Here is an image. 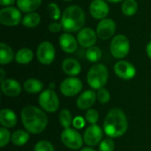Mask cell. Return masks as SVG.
Returning a JSON list of instances; mask_svg holds the SVG:
<instances>
[{
	"mask_svg": "<svg viewBox=\"0 0 151 151\" xmlns=\"http://www.w3.org/2000/svg\"><path fill=\"white\" fill-rule=\"evenodd\" d=\"M21 120L28 133L37 134L44 131L48 125L47 115L39 108L29 105L21 111Z\"/></svg>",
	"mask_w": 151,
	"mask_h": 151,
	"instance_id": "obj_1",
	"label": "cell"
},
{
	"mask_svg": "<svg viewBox=\"0 0 151 151\" xmlns=\"http://www.w3.org/2000/svg\"><path fill=\"white\" fill-rule=\"evenodd\" d=\"M128 128L127 119L124 111L119 108H114L107 114L104 123V133L112 138H118L122 136Z\"/></svg>",
	"mask_w": 151,
	"mask_h": 151,
	"instance_id": "obj_2",
	"label": "cell"
},
{
	"mask_svg": "<svg viewBox=\"0 0 151 151\" xmlns=\"http://www.w3.org/2000/svg\"><path fill=\"white\" fill-rule=\"evenodd\" d=\"M85 19L86 16L83 10L80 6L73 4L65 8L62 13L60 23L65 31L67 33H74L83 28Z\"/></svg>",
	"mask_w": 151,
	"mask_h": 151,
	"instance_id": "obj_3",
	"label": "cell"
},
{
	"mask_svg": "<svg viewBox=\"0 0 151 151\" xmlns=\"http://www.w3.org/2000/svg\"><path fill=\"white\" fill-rule=\"evenodd\" d=\"M108 69L103 64H96L93 65L87 75L88 85L94 89H100L104 87L108 81Z\"/></svg>",
	"mask_w": 151,
	"mask_h": 151,
	"instance_id": "obj_4",
	"label": "cell"
},
{
	"mask_svg": "<svg viewBox=\"0 0 151 151\" xmlns=\"http://www.w3.org/2000/svg\"><path fill=\"white\" fill-rule=\"evenodd\" d=\"M110 50L111 55L116 58H124L130 50V42L128 38L124 35H117L111 42Z\"/></svg>",
	"mask_w": 151,
	"mask_h": 151,
	"instance_id": "obj_5",
	"label": "cell"
},
{
	"mask_svg": "<svg viewBox=\"0 0 151 151\" xmlns=\"http://www.w3.org/2000/svg\"><path fill=\"white\" fill-rule=\"evenodd\" d=\"M40 106L47 112H55L59 106L58 96L52 89H45L39 96Z\"/></svg>",
	"mask_w": 151,
	"mask_h": 151,
	"instance_id": "obj_6",
	"label": "cell"
},
{
	"mask_svg": "<svg viewBox=\"0 0 151 151\" xmlns=\"http://www.w3.org/2000/svg\"><path fill=\"white\" fill-rule=\"evenodd\" d=\"M22 21L20 10L12 6L2 8L0 10V23L7 27H14Z\"/></svg>",
	"mask_w": 151,
	"mask_h": 151,
	"instance_id": "obj_7",
	"label": "cell"
},
{
	"mask_svg": "<svg viewBox=\"0 0 151 151\" xmlns=\"http://www.w3.org/2000/svg\"><path fill=\"white\" fill-rule=\"evenodd\" d=\"M61 142L71 150H79L83 144V139L80 133L72 128H66L61 133Z\"/></svg>",
	"mask_w": 151,
	"mask_h": 151,
	"instance_id": "obj_8",
	"label": "cell"
},
{
	"mask_svg": "<svg viewBox=\"0 0 151 151\" xmlns=\"http://www.w3.org/2000/svg\"><path fill=\"white\" fill-rule=\"evenodd\" d=\"M56 56V50L54 45L48 42H42L39 44L36 51V57L38 61L42 65H50L51 64Z\"/></svg>",
	"mask_w": 151,
	"mask_h": 151,
	"instance_id": "obj_9",
	"label": "cell"
},
{
	"mask_svg": "<svg viewBox=\"0 0 151 151\" xmlns=\"http://www.w3.org/2000/svg\"><path fill=\"white\" fill-rule=\"evenodd\" d=\"M116 31V23L111 19H103L96 26V35L103 40L110 39L113 36Z\"/></svg>",
	"mask_w": 151,
	"mask_h": 151,
	"instance_id": "obj_10",
	"label": "cell"
},
{
	"mask_svg": "<svg viewBox=\"0 0 151 151\" xmlns=\"http://www.w3.org/2000/svg\"><path fill=\"white\" fill-rule=\"evenodd\" d=\"M82 88V82L80 79L70 77L62 81L60 85V91L65 96H74Z\"/></svg>",
	"mask_w": 151,
	"mask_h": 151,
	"instance_id": "obj_11",
	"label": "cell"
},
{
	"mask_svg": "<svg viewBox=\"0 0 151 151\" xmlns=\"http://www.w3.org/2000/svg\"><path fill=\"white\" fill-rule=\"evenodd\" d=\"M114 72L119 78L123 80H131L136 74L135 67L129 62L120 60L114 65Z\"/></svg>",
	"mask_w": 151,
	"mask_h": 151,
	"instance_id": "obj_12",
	"label": "cell"
},
{
	"mask_svg": "<svg viewBox=\"0 0 151 151\" xmlns=\"http://www.w3.org/2000/svg\"><path fill=\"white\" fill-rule=\"evenodd\" d=\"M97 35L93 29L89 27H83L78 32L77 40L79 44L83 48H90L96 42Z\"/></svg>",
	"mask_w": 151,
	"mask_h": 151,
	"instance_id": "obj_13",
	"label": "cell"
},
{
	"mask_svg": "<svg viewBox=\"0 0 151 151\" xmlns=\"http://www.w3.org/2000/svg\"><path fill=\"white\" fill-rule=\"evenodd\" d=\"M103 138V131L97 125H91L88 127L83 135L85 143L88 146L97 145Z\"/></svg>",
	"mask_w": 151,
	"mask_h": 151,
	"instance_id": "obj_14",
	"label": "cell"
},
{
	"mask_svg": "<svg viewBox=\"0 0 151 151\" xmlns=\"http://www.w3.org/2000/svg\"><path fill=\"white\" fill-rule=\"evenodd\" d=\"M109 5L105 0H93L89 4V12L95 19H105L109 14Z\"/></svg>",
	"mask_w": 151,
	"mask_h": 151,
	"instance_id": "obj_15",
	"label": "cell"
},
{
	"mask_svg": "<svg viewBox=\"0 0 151 151\" xmlns=\"http://www.w3.org/2000/svg\"><path fill=\"white\" fill-rule=\"evenodd\" d=\"M78 40L70 33H64L59 36V45L65 53H73L78 48Z\"/></svg>",
	"mask_w": 151,
	"mask_h": 151,
	"instance_id": "obj_16",
	"label": "cell"
},
{
	"mask_svg": "<svg viewBox=\"0 0 151 151\" xmlns=\"http://www.w3.org/2000/svg\"><path fill=\"white\" fill-rule=\"evenodd\" d=\"M1 90L6 96L16 97L20 94L21 87L16 80L6 79L1 82Z\"/></svg>",
	"mask_w": 151,
	"mask_h": 151,
	"instance_id": "obj_17",
	"label": "cell"
},
{
	"mask_svg": "<svg viewBox=\"0 0 151 151\" xmlns=\"http://www.w3.org/2000/svg\"><path fill=\"white\" fill-rule=\"evenodd\" d=\"M96 94L93 90H86L77 99V106L81 110L89 109L96 102Z\"/></svg>",
	"mask_w": 151,
	"mask_h": 151,
	"instance_id": "obj_18",
	"label": "cell"
},
{
	"mask_svg": "<svg viewBox=\"0 0 151 151\" xmlns=\"http://www.w3.org/2000/svg\"><path fill=\"white\" fill-rule=\"evenodd\" d=\"M62 70L65 74L69 76H76L80 74L81 71V66L78 60L68 58L62 62Z\"/></svg>",
	"mask_w": 151,
	"mask_h": 151,
	"instance_id": "obj_19",
	"label": "cell"
},
{
	"mask_svg": "<svg viewBox=\"0 0 151 151\" xmlns=\"http://www.w3.org/2000/svg\"><path fill=\"white\" fill-rule=\"evenodd\" d=\"M0 123L5 128L15 127L17 124L16 114L9 109H3L0 112Z\"/></svg>",
	"mask_w": 151,
	"mask_h": 151,
	"instance_id": "obj_20",
	"label": "cell"
},
{
	"mask_svg": "<svg viewBox=\"0 0 151 151\" xmlns=\"http://www.w3.org/2000/svg\"><path fill=\"white\" fill-rule=\"evenodd\" d=\"M18 8L23 12H33L40 7L42 0H17Z\"/></svg>",
	"mask_w": 151,
	"mask_h": 151,
	"instance_id": "obj_21",
	"label": "cell"
},
{
	"mask_svg": "<svg viewBox=\"0 0 151 151\" xmlns=\"http://www.w3.org/2000/svg\"><path fill=\"white\" fill-rule=\"evenodd\" d=\"M14 58V53L12 48L4 42L0 43V64L7 65Z\"/></svg>",
	"mask_w": 151,
	"mask_h": 151,
	"instance_id": "obj_22",
	"label": "cell"
},
{
	"mask_svg": "<svg viewBox=\"0 0 151 151\" xmlns=\"http://www.w3.org/2000/svg\"><path fill=\"white\" fill-rule=\"evenodd\" d=\"M34 58L33 51L28 48H22L18 50L15 55V60L18 64L20 65H27L30 63Z\"/></svg>",
	"mask_w": 151,
	"mask_h": 151,
	"instance_id": "obj_23",
	"label": "cell"
},
{
	"mask_svg": "<svg viewBox=\"0 0 151 151\" xmlns=\"http://www.w3.org/2000/svg\"><path fill=\"white\" fill-rule=\"evenodd\" d=\"M24 89L30 94H36L42 90L43 84L37 79H28L24 82Z\"/></svg>",
	"mask_w": 151,
	"mask_h": 151,
	"instance_id": "obj_24",
	"label": "cell"
},
{
	"mask_svg": "<svg viewBox=\"0 0 151 151\" xmlns=\"http://www.w3.org/2000/svg\"><path fill=\"white\" fill-rule=\"evenodd\" d=\"M40 21H41V16L37 12H33L27 13L23 17L21 22L24 27L28 28H33L37 27L40 24Z\"/></svg>",
	"mask_w": 151,
	"mask_h": 151,
	"instance_id": "obj_25",
	"label": "cell"
},
{
	"mask_svg": "<svg viewBox=\"0 0 151 151\" xmlns=\"http://www.w3.org/2000/svg\"><path fill=\"white\" fill-rule=\"evenodd\" d=\"M29 140V134L24 130H18L12 134L11 141L16 146H23Z\"/></svg>",
	"mask_w": 151,
	"mask_h": 151,
	"instance_id": "obj_26",
	"label": "cell"
},
{
	"mask_svg": "<svg viewBox=\"0 0 151 151\" xmlns=\"http://www.w3.org/2000/svg\"><path fill=\"white\" fill-rule=\"evenodd\" d=\"M122 12L126 16H133L138 10V4L136 0H125L121 6Z\"/></svg>",
	"mask_w": 151,
	"mask_h": 151,
	"instance_id": "obj_27",
	"label": "cell"
},
{
	"mask_svg": "<svg viewBox=\"0 0 151 151\" xmlns=\"http://www.w3.org/2000/svg\"><path fill=\"white\" fill-rule=\"evenodd\" d=\"M86 58L89 62L96 63L102 58V50L97 46H92L86 51Z\"/></svg>",
	"mask_w": 151,
	"mask_h": 151,
	"instance_id": "obj_28",
	"label": "cell"
},
{
	"mask_svg": "<svg viewBox=\"0 0 151 151\" xmlns=\"http://www.w3.org/2000/svg\"><path fill=\"white\" fill-rule=\"evenodd\" d=\"M59 122L65 129L70 128L71 125L73 124L72 113L68 110L63 109L59 113Z\"/></svg>",
	"mask_w": 151,
	"mask_h": 151,
	"instance_id": "obj_29",
	"label": "cell"
},
{
	"mask_svg": "<svg viewBox=\"0 0 151 151\" xmlns=\"http://www.w3.org/2000/svg\"><path fill=\"white\" fill-rule=\"evenodd\" d=\"M47 11H48L50 18L52 20H58L62 17L61 11L58 5L55 3H50L47 6Z\"/></svg>",
	"mask_w": 151,
	"mask_h": 151,
	"instance_id": "obj_30",
	"label": "cell"
},
{
	"mask_svg": "<svg viewBox=\"0 0 151 151\" xmlns=\"http://www.w3.org/2000/svg\"><path fill=\"white\" fill-rule=\"evenodd\" d=\"M85 118H86V120L91 124V125H96V123L98 121V119H99V114H98V111L95 109H88L86 112V115H85Z\"/></svg>",
	"mask_w": 151,
	"mask_h": 151,
	"instance_id": "obj_31",
	"label": "cell"
},
{
	"mask_svg": "<svg viewBox=\"0 0 151 151\" xmlns=\"http://www.w3.org/2000/svg\"><path fill=\"white\" fill-rule=\"evenodd\" d=\"M11 138H12V135L10 134V132L4 127H1L0 128V147L4 148V146H6L9 141L11 140Z\"/></svg>",
	"mask_w": 151,
	"mask_h": 151,
	"instance_id": "obj_32",
	"label": "cell"
},
{
	"mask_svg": "<svg viewBox=\"0 0 151 151\" xmlns=\"http://www.w3.org/2000/svg\"><path fill=\"white\" fill-rule=\"evenodd\" d=\"M96 97L101 104H107L110 101L111 96H110L109 91L106 88H103L98 89V92L96 94Z\"/></svg>",
	"mask_w": 151,
	"mask_h": 151,
	"instance_id": "obj_33",
	"label": "cell"
},
{
	"mask_svg": "<svg viewBox=\"0 0 151 151\" xmlns=\"http://www.w3.org/2000/svg\"><path fill=\"white\" fill-rule=\"evenodd\" d=\"M115 145L111 138L104 139L99 145V151H114Z\"/></svg>",
	"mask_w": 151,
	"mask_h": 151,
	"instance_id": "obj_34",
	"label": "cell"
},
{
	"mask_svg": "<svg viewBox=\"0 0 151 151\" xmlns=\"http://www.w3.org/2000/svg\"><path fill=\"white\" fill-rule=\"evenodd\" d=\"M35 151H54V147L47 141H41L35 146Z\"/></svg>",
	"mask_w": 151,
	"mask_h": 151,
	"instance_id": "obj_35",
	"label": "cell"
},
{
	"mask_svg": "<svg viewBox=\"0 0 151 151\" xmlns=\"http://www.w3.org/2000/svg\"><path fill=\"white\" fill-rule=\"evenodd\" d=\"M49 30L51 33H58L61 31V29H63V27L61 25V23H58L57 21H53L49 25Z\"/></svg>",
	"mask_w": 151,
	"mask_h": 151,
	"instance_id": "obj_36",
	"label": "cell"
},
{
	"mask_svg": "<svg viewBox=\"0 0 151 151\" xmlns=\"http://www.w3.org/2000/svg\"><path fill=\"white\" fill-rule=\"evenodd\" d=\"M73 124V126L76 128L79 129V128H82L83 127V126L85 125V121H84V119L81 117H77V118L74 119Z\"/></svg>",
	"mask_w": 151,
	"mask_h": 151,
	"instance_id": "obj_37",
	"label": "cell"
},
{
	"mask_svg": "<svg viewBox=\"0 0 151 151\" xmlns=\"http://www.w3.org/2000/svg\"><path fill=\"white\" fill-rule=\"evenodd\" d=\"M17 0H0V4L2 6H12Z\"/></svg>",
	"mask_w": 151,
	"mask_h": 151,
	"instance_id": "obj_38",
	"label": "cell"
},
{
	"mask_svg": "<svg viewBox=\"0 0 151 151\" xmlns=\"http://www.w3.org/2000/svg\"><path fill=\"white\" fill-rule=\"evenodd\" d=\"M146 52H147L148 57L151 59V42H150L146 46Z\"/></svg>",
	"mask_w": 151,
	"mask_h": 151,
	"instance_id": "obj_39",
	"label": "cell"
},
{
	"mask_svg": "<svg viewBox=\"0 0 151 151\" xmlns=\"http://www.w3.org/2000/svg\"><path fill=\"white\" fill-rule=\"evenodd\" d=\"M106 2H110V3H114V4H117V3H120L122 1H125V0H105Z\"/></svg>",
	"mask_w": 151,
	"mask_h": 151,
	"instance_id": "obj_40",
	"label": "cell"
},
{
	"mask_svg": "<svg viewBox=\"0 0 151 151\" xmlns=\"http://www.w3.org/2000/svg\"><path fill=\"white\" fill-rule=\"evenodd\" d=\"M0 72H1V81H4V71L3 68H1Z\"/></svg>",
	"mask_w": 151,
	"mask_h": 151,
	"instance_id": "obj_41",
	"label": "cell"
},
{
	"mask_svg": "<svg viewBox=\"0 0 151 151\" xmlns=\"http://www.w3.org/2000/svg\"><path fill=\"white\" fill-rule=\"evenodd\" d=\"M81 151H96L95 150H93V149H91V148H84V149H82Z\"/></svg>",
	"mask_w": 151,
	"mask_h": 151,
	"instance_id": "obj_42",
	"label": "cell"
},
{
	"mask_svg": "<svg viewBox=\"0 0 151 151\" xmlns=\"http://www.w3.org/2000/svg\"><path fill=\"white\" fill-rule=\"evenodd\" d=\"M64 1H66V2H71L72 0H64Z\"/></svg>",
	"mask_w": 151,
	"mask_h": 151,
	"instance_id": "obj_43",
	"label": "cell"
},
{
	"mask_svg": "<svg viewBox=\"0 0 151 151\" xmlns=\"http://www.w3.org/2000/svg\"><path fill=\"white\" fill-rule=\"evenodd\" d=\"M150 37H151V33H150Z\"/></svg>",
	"mask_w": 151,
	"mask_h": 151,
	"instance_id": "obj_44",
	"label": "cell"
}]
</instances>
